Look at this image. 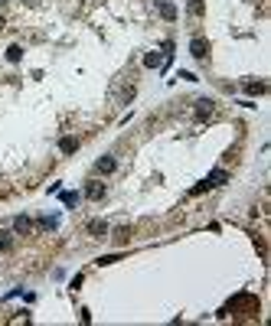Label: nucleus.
<instances>
[{
	"label": "nucleus",
	"mask_w": 271,
	"mask_h": 326,
	"mask_svg": "<svg viewBox=\"0 0 271 326\" xmlns=\"http://www.w3.org/2000/svg\"><path fill=\"white\" fill-rule=\"evenodd\" d=\"M225 183H229V173H225V170H212V173H209V176H206V179H203V183H200V186H196V189H193V193H206V189H216V186H225Z\"/></svg>",
	"instance_id": "obj_1"
},
{
	"label": "nucleus",
	"mask_w": 271,
	"mask_h": 326,
	"mask_svg": "<svg viewBox=\"0 0 271 326\" xmlns=\"http://www.w3.org/2000/svg\"><path fill=\"white\" fill-rule=\"evenodd\" d=\"M190 55H193V59H209V39L206 36H193L190 39Z\"/></svg>",
	"instance_id": "obj_2"
},
{
	"label": "nucleus",
	"mask_w": 271,
	"mask_h": 326,
	"mask_svg": "<svg viewBox=\"0 0 271 326\" xmlns=\"http://www.w3.org/2000/svg\"><path fill=\"white\" fill-rule=\"evenodd\" d=\"M105 196H108V186H105V183H98V179H92V183L85 186V199L98 202V199H105Z\"/></svg>",
	"instance_id": "obj_3"
},
{
	"label": "nucleus",
	"mask_w": 271,
	"mask_h": 326,
	"mask_svg": "<svg viewBox=\"0 0 271 326\" xmlns=\"http://www.w3.org/2000/svg\"><path fill=\"white\" fill-rule=\"evenodd\" d=\"M144 65H147V69H167L170 59H167L163 53H147V55H144Z\"/></svg>",
	"instance_id": "obj_4"
},
{
	"label": "nucleus",
	"mask_w": 271,
	"mask_h": 326,
	"mask_svg": "<svg viewBox=\"0 0 271 326\" xmlns=\"http://www.w3.org/2000/svg\"><path fill=\"white\" fill-rule=\"evenodd\" d=\"M88 235H92V238H108V222H105V218H92V222H88Z\"/></svg>",
	"instance_id": "obj_5"
},
{
	"label": "nucleus",
	"mask_w": 271,
	"mask_h": 326,
	"mask_svg": "<svg viewBox=\"0 0 271 326\" xmlns=\"http://www.w3.org/2000/svg\"><path fill=\"white\" fill-rule=\"evenodd\" d=\"M115 166H118V160L111 154H105V157L95 160V173H115Z\"/></svg>",
	"instance_id": "obj_6"
},
{
	"label": "nucleus",
	"mask_w": 271,
	"mask_h": 326,
	"mask_svg": "<svg viewBox=\"0 0 271 326\" xmlns=\"http://www.w3.org/2000/svg\"><path fill=\"white\" fill-rule=\"evenodd\" d=\"M30 228H33V218H30V216H16V218H13V232H16V235H26Z\"/></svg>",
	"instance_id": "obj_7"
},
{
	"label": "nucleus",
	"mask_w": 271,
	"mask_h": 326,
	"mask_svg": "<svg viewBox=\"0 0 271 326\" xmlns=\"http://www.w3.org/2000/svg\"><path fill=\"white\" fill-rule=\"evenodd\" d=\"M242 88H245V95H268V82H258V78L255 82H245Z\"/></svg>",
	"instance_id": "obj_8"
},
{
	"label": "nucleus",
	"mask_w": 271,
	"mask_h": 326,
	"mask_svg": "<svg viewBox=\"0 0 271 326\" xmlns=\"http://www.w3.org/2000/svg\"><path fill=\"white\" fill-rule=\"evenodd\" d=\"M157 10H160L163 20H177V7H173L170 0H157Z\"/></svg>",
	"instance_id": "obj_9"
},
{
	"label": "nucleus",
	"mask_w": 271,
	"mask_h": 326,
	"mask_svg": "<svg viewBox=\"0 0 271 326\" xmlns=\"http://www.w3.org/2000/svg\"><path fill=\"white\" fill-rule=\"evenodd\" d=\"M209 114H212V101H209V98H200V101H196V117H200V121H206Z\"/></svg>",
	"instance_id": "obj_10"
},
{
	"label": "nucleus",
	"mask_w": 271,
	"mask_h": 326,
	"mask_svg": "<svg viewBox=\"0 0 271 326\" xmlns=\"http://www.w3.org/2000/svg\"><path fill=\"white\" fill-rule=\"evenodd\" d=\"M59 150H62V154H75V150H78V137H62Z\"/></svg>",
	"instance_id": "obj_11"
},
{
	"label": "nucleus",
	"mask_w": 271,
	"mask_h": 326,
	"mask_svg": "<svg viewBox=\"0 0 271 326\" xmlns=\"http://www.w3.org/2000/svg\"><path fill=\"white\" fill-rule=\"evenodd\" d=\"M23 59V49L20 46H7V62H20Z\"/></svg>",
	"instance_id": "obj_12"
},
{
	"label": "nucleus",
	"mask_w": 271,
	"mask_h": 326,
	"mask_svg": "<svg viewBox=\"0 0 271 326\" xmlns=\"http://www.w3.org/2000/svg\"><path fill=\"white\" fill-rule=\"evenodd\" d=\"M39 225H43V228H56V225H59V216H46V218H39Z\"/></svg>",
	"instance_id": "obj_13"
},
{
	"label": "nucleus",
	"mask_w": 271,
	"mask_h": 326,
	"mask_svg": "<svg viewBox=\"0 0 271 326\" xmlns=\"http://www.w3.org/2000/svg\"><path fill=\"white\" fill-rule=\"evenodd\" d=\"M128 238H131V228H118V232H115V241H118V245H124Z\"/></svg>",
	"instance_id": "obj_14"
},
{
	"label": "nucleus",
	"mask_w": 271,
	"mask_h": 326,
	"mask_svg": "<svg viewBox=\"0 0 271 326\" xmlns=\"http://www.w3.org/2000/svg\"><path fill=\"white\" fill-rule=\"evenodd\" d=\"M62 202H66V206H69V209H72V206H75V202H78V193H62Z\"/></svg>",
	"instance_id": "obj_15"
},
{
	"label": "nucleus",
	"mask_w": 271,
	"mask_h": 326,
	"mask_svg": "<svg viewBox=\"0 0 271 326\" xmlns=\"http://www.w3.org/2000/svg\"><path fill=\"white\" fill-rule=\"evenodd\" d=\"M190 13H193V16L203 13V0H190Z\"/></svg>",
	"instance_id": "obj_16"
},
{
	"label": "nucleus",
	"mask_w": 271,
	"mask_h": 326,
	"mask_svg": "<svg viewBox=\"0 0 271 326\" xmlns=\"http://www.w3.org/2000/svg\"><path fill=\"white\" fill-rule=\"evenodd\" d=\"M10 248V232H0V251Z\"/></svg>",
	"instance_id": "obj_17"
},
{
	"label": "nucleus",
	"mask_w": 271,
	"mask_h": 326,
	"mask_svg": "<svg viewBox=\"0 0 271 326\" xmlns=\"http://www.w3.org/2000/svg\"><path fill=\"white\" fill-rule=\"evenodd\" d=\"M118 261V255H105V258H98V264H115Z\"/></svg>",
	"instance_id": "obj_18"
},
{
	"label": "nucleus",
	"mask_w": 271,
	"mask_h": 326,
	"mask_svg": "<svg viewBox=\"0 0 271 326\" xmlns=\"http://www.w3.org/2000/svg\"><path fill=\"white\" fill-rule=\"evenodd\" d=\"M0 30H3V16H0Z\"/></svg>",
	"instance_id": "obj_19"
},
{
	"label": "nucleus",
	"mask_w": 271,
	"mask_h": 326,
	"mask_svg": "<svg viewBox=\"0 0 271 326\" xmlns=\"http://www.w3.org/2000/svg\"><path fill=\"white\" fill-rule=\"evenodd\" d=\"M23 3H30V0H23Z\"/></svg>",
	"instance_id": "obj_20"
}]
</instances>
